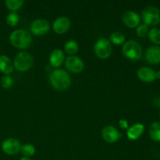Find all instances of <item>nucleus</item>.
Returning a JSON list of instances; mask_svg holds the SVG:
<instances>
[{
	"label": "nucleus",
	"mask_w": 160,
	"mask_h": 160,
	"mask_svg": "<svg viewBox=\"0 0 160 160\" xmlns=\"http://www.w3.org/2000/svg\"><path fill=\"white\" fill-rule=\"evenodd\" d=\"M103 139L109 143H113L119 140L121 134L113 126L105 127L102 131Z\"/></svg>",
	"instance_id": "obj_10"
},
{
	"label": "nucleus",
	"mask_w": 160,
	"mask_h": 160,
	"mask_svg": "<svg viewBox=\"0 0 160 160\" xmlns=\"http://www.w3.org/2000/svg\"><path fill=\"white\" fill-rule=\"evenodd\" d=\"M20 17L16 12H11L6 17V22L11 27H14L19 23Z\"/></svg>",
	"instance_id": "obj_24"
},
{
	"label": "nucleus",
	"mask_w": 160,
	"mask_h": 160,
	"mask_svg": "<svg viewBox=\"0 0 160 160\" xmlns=\"http://www.w3.org/2000/svg\"><path fill=\"white\" fill-rule=\"evenodd\" d=\"M95 52L98 58L107 59L112 52V46L109 40L106 38H100L95 42Z\"/></svg>",
	"instance_id": "obj_6"
},
{
	"label": "nucleus",
	"mask_w": 160,
	"mask_h": 160,
	"mask_svg": "<svg viewBox=\"0 0 160 160\" xmlns=\"http://www.w3.org/2000/svg\"><path fill=\"white\" fill-rule=\"evenodd\" d=\"M119 124L122 129H128V123L126 120H123V119L120 120L119 122Z\"/></svg>",
	"instance_id": "obj_27"
},
{
	"label": "nucleus",
	"mask_w": 160,
	"mask_h": 160,
	"mask_svg": "<svg viewBox=\"0 0 160 160\" xmlns=\"http://www.w3.org/2000/svg\"><path fill=\"white\" fill-rule=\"evenodd\" d=\"M65 51L67 52V53L70 55H73L78 52V45L77 43V42L73 40L68 41L67 43L65 44Z\"/></svg>",
	"instance_id": "obj_22"
},
{
	"label": "nucleus",
	"mask_w": 160,
	"mask_h": 160,
	"mask_svg": "<svg viewBox=\"0 0 160 160\" xmlns=\"http://www.w3.org/2000/svg\"><path fill=\"white\" fill-rule=\"evenodd\" d=\"M156 79H160V70L156 72Z\"/></svg>",
	"instance_id": "obj_28"
},
{
	"label": "nucleus",
	"mask_w": 160,
	"mask_h": 160,
	"mask_svg": "<svg viewBox=\"0 0 160 160\" xmlns=\"http://www.w3.org/2000/svg\"><path fill=\"white\" fill-rule=\"evenodd\" d=\"M20 160H31V159H30V158H28V157H23V158H21Z\"/></svg>",
	"instance_id": "obj_29"
},
{
	"label": "nucleus",
	"mask_w": 160,
	"mask_h": 160,
	"mask_svg": "<svg viewBox=\"0 0 160 160\" xmlns=\"http://www.w3.org/2000/svg\"><path fill=\"white\" fill-rule=\"evenodd\" d=\"M144 131H145V127L142 123H134L128 129L127 135L130 140H137L142 135Z\"/></svg>",
	"instance_id": "obj_15"
},
{
	"label": "nucleus",
	"mask_w": 160,
	"mask_h": 160,
	"mask_svg": "<svg viewBox=\"0 0 160 160\" xmlns=\"http://www.w3.org/2000/svg\"><path fill=\"white\" fill-rule=\"evenodd\" d=\"M148 38L150 40L156 45H160V29L152 28L148 31Z\"/></svg>",
	"instance_id": "obj_21"
},
{
	"label": "nucleus",
	"mask_w": 160,
	"mask_h": 160,
	"mask_svg": "<svg viewBox=\"0 0 160 160\" xmlns=\"http://www.w3.org/2000/svg\"><path fill=\"white\" fill-rule=\"evenodd\" d=\"M145 59L150 64L160 63V46H150L145 52Z\"/></svg>",
	"instance_id": "obj_12"
},
{
	"label": "nucleus",
	"mask_w": 160,
	"mask_h": 160,
	"mask_svg": "<svg viewBox=\"0 0 160 160\" xmlns=\"http://www.w3.org/2000/svg\"><path fill=\"white\" fill-rule=\"evenodd\" d=\"M32 56L27 52H20L16 56L13 61V67L19 71H27L33 65Z\"/></svg>",
	"instance_id": "obj_4"
},
{
	"label": "nucleus",
	"mask_w": 160,
	"mask_h": 160,
	"mask_svg": "<svg viewBox=\"0 0 160 160\" xmlns=\"http://www.w3.org/2000/svg\"><path fill=\"white\" fill-rule=\"evenodd\" d=\"M123 55L131 60H138L142 58V48L140 44L134 40L125 42L122 48Z\"/></svg>",
	"instance_id": "obj_3"
},
{
	"label": "nucleus",
	"mask_w": 160,
	"mask_h": 160,
	"mask_svg": "<svg viewBox=\"0 0 160 160\" xmlns=\"http://www.w3.org/2000/svg\"><path fill=\"white\" fill-rule=\"evenodd\" d=\"M49 30V23L45 19H38L32 22L31 31L35 35H43Z\"/></svg>",
	"instance_id": "obj_9"
},
{
	"label": "nucleus",
	"mask_w": 160,
	"mask_h": 160,
	"mask_svg": "<svg viewBox=\"0 0 160 160\" xmlns=\"http://www.w3.org/2000/svg\"><path fill=\"white\" fill-rule=\"evenodd\" d=\"M20 152L24 156V157L29 158L30 156H32L34 154V152H35V148L31 144L27 143L24 144L23 145H21Z\"/></svg>",
	"instance_id": "obj_19"
},
{
	"label": "nucleus",
	"mask_w": 160,
	"mask_h": 160,
	"mask_svg": "<svg viewBox=\"0 0 160 160\" xmlns=\"http://www.w3.org/2000/svg\"><path fill=\"white\" fill-rule=\"evenodd\" d=\"M123 21L128 27L131 28H136L139 25L140 23V17L138 14L134 11L128 10L123 13Z\"/></svg>",
	"instance_id": "obj_13"
},
{
	"label": "nucleus",
	"mask_w": 160,
	"mask_h": 160,
	"mask_svg": "<svg viewBox=\"0 0 160 160\" xmlns=\"http://www.w3.org/2000/svg\"><path fill=\"white\" fill-rule=\"evenodd\" d=\"M49 80L52 86L59 91L66 90L71 84L70 74L62 69H56L53 70L50 74Z\"/></svg>",
	"instance_id": "obj_1"
},
{
	"label": "nucleus",
	"mask_w": 160,
	"mask_h": 160,
	"mask_svg": "<svg viewBox=\"0 0 160 160\" xmlns=\"http://www.w3.org/2000/svg\"><path fill=\"white\" fill-rule=\"evenodd\" d=\"M138 77L140 80L145 82H153L156 78V72L149 67H141L138 70Z\"/></svg>",
	"instance_id": "obj_14"
},
{
	"label": "nucleus",
	"mask_w": 160,
	"mask_h": 160,
	"mask_svg": "<svg viewBox=\"0 0 160 160\" xmlns=\"http://www.w3.org/2000/svg\"><path fill=\"white\" fill-rule=\"evenodd\" d=\"M142 19L147 26H156L160 23V10L156 6H147L142 11Z\"/></svg>",
	"instance_id": "obj_5"
},
{
	"label": "nucleus",
	"mask_w": 160,
	"mask_h": 160,
	"mask_svg": "<svg viewBox=\"0 0 160 160\" xmlns=\"http://www.w3.org/2000/svg\"><path fill=\"white\" fill-rule=\"evenodd\" d=\"M136 33H137V34L139 37H145L148 33V27L146 24H145V23L139 25V26H138L137 30H136Z\"/></svg>",
	"instance_id": "obj_26"
},
{
	"label": "nucleus",
	"mask_w": 160,
	"mask_h": 160,
	"mask_svg": "<svg viewBox=\"0 0 160 160\" xmlns=\"http://www.w3.org/2000/svg\"><path fill=\"white\" fill-rule=\"evenodd\" d=\"M66 67L73 73H80L84 70V63L81 59L75 56H70L66 59Z\"/></svg>",
	"instance_id": "obj_8"
},
{
	"label": "nucleus",
	"mask_w": 160,
	"mask_h": 160,
	"mask_svg": "<svg viewBox=\"0 0 160 160\" xmlns=\"http://www.w3.org/2000/svg\"><path fill=\"white\" fill-rule=\"evenodd\" d=\"M9 40L13 46L21 49L28 48L32 42L31 34L23 29L15 30L9 36Z\"/></svg>",
	"instance_id": "obj_2"
},
{
	"label": "nucleus",
	"mask_w": 160,
	"mask_h": 160,
	"mask_svg": "<svg viewBox=\"0 0 160 160\" xmlns=\"http://www.w3.org/2000/svg\"><path fill=\"white\" fill-rule=\"evenodd\" d=\"M149 135L155 142H160V122H154L150 125Z\"/></svg>",
	"instance_id": "obj_18"
},
{
	"label": "nucleus",
	"mask_w": 160,
	"mask_h": 160,
	"mask_svg": "<svg viewBox=\"0 0 160 160\" xmlns=\"http://www.w3.org/2000/svg\"><path fill=\"white\" fill-rule=\"evenodd\" d=\"M21 144L20 141L16 138L6 139L2 143V149L6 154L13 156L20 151Z\"/></svg>",
	"instance_id": "obj_7"
},
{
	"label": "nucleus",
	"mask_w": 160,
	"mask_h": 160,
	"mask_svg": "<svg viewBox=\"0 0 160 160\" xmlns=\"http://www.w3.org/2000/svg\"><path fill=\"white\" fill-rule=\"evenodd\" d=\"M13 84V80L9 75H5L1 79V85L4 89H8Z\"/></svg>",
	"instance_id": "obj_25"
},
{
	"label": "nucleus",
	"mask_w": 160,
	"mask_h": 160,
	"mask_svg": "<svg viewBox=\"0 0 160 160\" xmlns=\"http://www.w3.org/2000/svg\"><path fill=\"white\" fill-rule=\"evenodd\" d=\"M110 40L116 45H121L125 41V35L120 31H115L109 36Z\"/></svg>",
	"instance_id": "obj_20"
},
{
	"label": "nucleus",
	"mask_w": 160,
	"mask_h": 160,
	"mask_svg": "<svg viewBox=\"0 0 160 160\" xmlns=\"http://www.w3.org/2000/svg\"><path fill=\"white\" fill-rule=\"evenodd\" d=\"M13 70V63L8 56L5 55L0 56V71L5 74H9Z\"/></svg>",
	"instance_id": "obj_17"
},
{
	"label": "nucleus",
	"mask_w": 160,
	"mask_h": 160,
	"mask_svg": "<svg viewBox=\"0 0 160 160\" xmlns=\"http://www.w3.org/2000/svg\"><path fill=\"white\" fill-rule=\"evenodd\" d=\"M23 4V0H6V5L7 8L12 12L20 9Z\"/></svg>",
	"instance_id": "obj_23"
},
{
	"label": "nucleus",
	"mask_w": 160,
	"mask_h": 160,
	"mask_svg": "<svg viewBox=\"0 0 160 160\" xmlns=\"http://www.w3.org/2000/svg\"><path fill=\"white\" fill-rule=\"evenodd\" d=\"M70 27V19L66 17H58L52 24V28L57 34H63L67 32Z\"/></svg>",
	"instance_id": "obj_11"
},
{
	"label": "nucleus",
	"mask_w": 160,
	"mask_h": 160,
	"mask_svg": "<svg viewBox=\"0 0 160 160\" xmlns=\"http://www.w3.org/2000/svg\"><path fill=\"white\" fill-rule=\"evenodd\" d=\"M64 60V53L62 50L56 48L51 52L49 56V63L52 67H59L62 65Z\"/></svg>",
	"instance_id": "obj_16"
}]
</instances>
